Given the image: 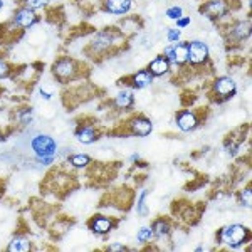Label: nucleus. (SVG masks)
<instances>
[{"mask_svg": "<svg viewBox=\"0 0 252 252\" xmlns=\"http://www.w3.org/2000/svg\"><path fill=\"white\" fill-rule=\"evenodd\" d=\"M123 40V34L120 32L118 27H108L104 31H99L94 34L93 40H89V51L91 56H108L109 52L115 51L116 44Z\"/></svg>", "mask_w": 252, "mask_h": 252, "instance_id": "f257e3e1", "label": "nucleus"}, {"mask_svg": "<svg viewBox=\"0 0 252 252\" xmlns=\"http://www.w3.org/2000/svg\"><path fill=\"white\" fill-rule=\"evenodd\" d=\"M251 241V230L244 227L242 223H232V225L222 227L217 234V242L225 244V246L232 247V249H239L244 244Z\"/></svg>", "mask_w": 252, "mask_h": 252, "instance_id": "f03ea898", "label": "nucleus"}, {"mask_svg": "<svg viewBox=\"0 0 252 252\" xmlns=\"http://www.w3.org/2000/svg\"><path fill=\"white\" fill-rule=\"evenodd\" d=\"M81 74V67L72 58H59L52 64V76L59 83H69L74 81Z\"/></svg>", "mask_w": 252, "mask_h": 252, "instance_id": "7ed1b4c3", "label": "nucleus"}, {"mask_svg": "<svg viewBox=\"0 0 252 252\" xmlns=\"http://www.w3.org/2000/svg\"><path fill=\"white\" fill-rule=\"evenodd\" d=\"M212 93L215 94V101L217 103H223V101H229L230 97L235 96L237 93V86H235V81L229 76H222L217 78L212 84Z\"/></svg>", "mask_w": 252, "mask_h": 252, "instance_id": "20e7f679", "label": "nucleus"}, {"mask_svg": "<svg viewBox=\"0 0 252 252\" xmlns=\"http://www.w3.org/2000/svg\"><path fill=\"white\" fill-rule=\"evenodd\" d=\"M200 14L209 17L210 20L225 19L230 14V3L227 0H207L200 7Z\"/></svg>", "mask_w": 252, "mask_h": 252, "instance_id": "39448f33", "label": "nucleus"}, {"mask_svg": "<svg viewBox=\"0 0 252 252\" xmlns=\"http://www.w3.org/2000/svg\"><path fill=\"white\" fill-rule=\"evenodd\" d=\"M189 46V63L192 67L204 66L209 61V46L202 40H192L187 44Z\"/></svg>", "mask_w": 252, "mask_h": 252, "instance_id": "423d86ee", "label": "nucleus"}, {"mask_svg": "<svg viewBox=\"0 0 252 252\" xmlns=\"http://www.w3.org/2000/svg\"><path fill=\"white\" fill-rule=\"evenodd\" d=\"M31 146L37 157H54L58 152V143L54 141V138L47 135H37L32 138Z\"/></svg>", "mask_w": 252, "mask_h": 252, "instance_id": "0eeeda50", "label": "nucleus"}, {"mask_svg": "<svg viewBox=\"0 0 252 252\" xmlns=\"http://www.w3.org/2000/svg\"><path fill=\"white\" fill-rule=\"evenodd\" d=\"M153 131V123L150 118L136 115L128 121V133L135 136H148Z\"/></svg>", "mask_w": 252, "mask_h": 252, "instance_id": "6e6552de", "label": "nucleus"}, {"mask_svg": "<svg viewBox=\"0 0 252 252\" xmlns=\"http://www.w3.org/2000/svg\"><path fill=\"white\" fill-rule=\"evenodd\" d=\"M12 20H14V22L17 24L22 31H27V29H31V27H34L37 22H40V17L35 14V10L27 9V7L22 5L20 9H17L15 15L12 17Z\"/></svg>", "mask_w": 252, "mask_h": 252, "instance_id": "1a4fd4ad", "label": "nucleus"}, {"mask_svg": "<svg viewBox=\"0 0 252 252\" xmlns=\"http://www.w3.org/2000/svg\"><path fill=\"white\" fill-rule=\"evenodd\" d=\"M251 37V20H241V22H235L230 31L227 32V42H244Z\"/></svg>", "mask_w": 252, "mask_h": 252, "instance_id": "9d476101", "label": "nucleus"}, {"mask_svg": "<svg viewBox=\"0 0 252 252\" xmlns=\"http://www.w3.org/2000/svg\"><path fill=\"white\" fill-rule=\"evenodd\" d=\"M200 123L198 116L195 115L193 111L190 109H184V111H178L177 113V126L182 129V131L189 133V131H193L195 128Z\"/></svg>", "mask_w": 252, "mask_h": 252, "instance_id": "9b49d317", "label": "nucleus"}, {"mask_svg": "<svg viewBox=\"0 0 252 252\" xmlns=\"http://www.w3.org/2000/svg\"><path fill=\"white\" fill-rule=\"evenodd\" d=\"M115 225H116L115 219L106 217V215H96V217L91 219V222H89V229L97 235H104V234L111 232V230L115 229Z\"/></svg>", "mask_w": 252, "mask_h": 252, "instance_id": "f8f14e48", "label": "nucleus"}, {"mask_svg": "<svg viewBox=\"0 0 252 252\" xmlns=\"http://www.w3.org/2000/svg\"><path fill=\"white\" fill-rule=\"evenodd\" d=\"M133 0H103V10L111 15H125L131 10Z\"/></svg>", "mask_w": 252, "mask_h": 252, "instance_id": "ddd939ff", "label": "nucleus"}, {"mask_svg": "<svg viewBox=\"0 0 252 252\" xmlns=\"http://www.w3.org/2000/svg\"><path fill=\"white\" fill-rule=\"evenodd\" d=\"M99 138V131L97 128H94L93 125H81L78 129H76V140L81 141L84 145H89V143H94V141Z\"/></svg>", "mask_w": 252, "mask_h": 252, "instance_id": "4468645a", "label": "nucleus"}, {"mask_svg": "<svg viewBox=\"0 0 252 252\" xmlns=\"http://www.w3.org/2000/svg\"><path fill=\"white\" fill-rule=\"evenodd\" d=\"M170 69H172V63H170L165 56H157V58L148 64V71L152 72V76H160V78L168 74Z\"/></svg>", "mask_w": 252, "mask_h": 252, "instance_id": "2eb2a0df", "label": "nucleus"}, {"mask_svg": "<svg viewBox=\"0 0 252 252\" xmlns=\"http://www.w3.org/2000/svg\"><path fill=\"white\" fill-rule=\"evenodd\" d=\"M113 104H115L118 109H125V111H128V109H131L133 104H135V94H133L131 89H121V91L116 94Z\"/></svg>", "mask_w": 252, "mask_h": 252, "instance_id": "dca6fc26", "label": "nucleus"}, {"mask_svg": "<svg viewBox=\"0 0 252 252\" xmlns=\"http://www.w3.org/2000/svg\"><path fill=\"white\" fill-rule=\"evenodd\" d=\"M129 79H131V88L145 89V88H148L150 84H152L153 76H152V72H150L148 69H143V71H138L136 74H133Z\"/></svg>", "mask_w": 252, "mask_h": 252, "instance_id": "f3484780", "label": "nucleus"}, {"mask_svg": "<svg viewBox=\"0 0 252 252\" xmlns=\"http://www.w3.org/2000/svg\"><path fill=\"white\" fill-rule=\"evenodd\" d=\"M187 63H189V46H187V42H177L173 49L172 64H175V66H185Z\"/></svg>", "mask_w": 252, "mask_h": 252, "instance_id": "a211bd4d", "label": "nucleus"}, {"mask_svg": "<svg viewBox=\"0 0 252 252\" xmlns=\"http://www.w3.org/2000/svg\"><path fill=\"white\" fill-rule=\"evenodd\" d=\"M152 232H153V237H157V239L166 237V235L172 232V225H170L168 219H165V217L157 219L152 225Z\"/></svg>", "mask_w": 252, "mask_h": 252, "instance_id": "6ab92c4d", "label": "nucleus"}, {"mask_svg": "<svg viewBox=\"0 0 252 252\" xmlns=\"http://www.w3.org/2000/svg\"><path fill=\"white\" fill-rule=\"evenodd\" d=\"M31 249H32L31 242L27 241V239H24V237L12 239V241L9 242V247H7V251H9V252H27Z\"/></svg>", "mask_w": 252, "mask_h": 252, "instance_id": "aec40b11", "label": "nucleus"}, {"mask_svg": "<svg viewBox=\"0 0 252 252\" xmlns=\"http://www.w3.org/2000/svg\"><path fill=\"white\" fill-rule=\"evenodd\" d=\"M67 161L74 168H86V166L91 165V157L84 155V153H74V155H69Z\"/></svg>", "mask_w": 252, "mask_h": 252, "instance_id": "412c9836", "label": "nucleus"}, {"mask_svg": "<svg viewBox=\"0 0 252 252\" xmlns=\"http://www.w3.org/2000/svg\"><path fill=\"white\" fill-rule=\"evenodd\" d=\"M51 0H22L24 7L27 9H32V10H37V9H44V7L49 5Z\"/></svg>", "mask_w": 252, "mask_h": 252, "instance_id": "4be33fe9", "label": "nucleus"}, {"mask_svg": "<svg viewBox=\"0 0 252 252\" xmlns=\"http://www.w3.org/2000/svg\"><path fill=\"white\" fill-rule=\"evenodd\" d=\"M153 237V232H152V227H141L140 230H138V234H136V239H138V242H141V244H145V242H148L150 239Z\"/></svg>", "mask_w": 252, "mask_h": 252, "instance_id": "5701e85b", "label": "nucleus"}, {"mask_svg": "<svg viewBox=\"0 0 252 252\" xmlns=\"http://www.w3.org/2000/svg\"><path fill=\"white\" fill-rule=\"evenodd\" d=\"M32 115H34V113H32V108H22L19 111V121L22 125H29L32 121Z\"/></svg>", "mask_w": 252, "mask_h": 252, "instance_id": "b1692460", "label": "nucleus"}, {"mask_svg": "<svg viewBox=\"0 0 252 252\" xmlns=\"http://www.w3.org/2000/svg\"><path fill=\"white\" fill-rule=\"evenodd\" d=\"M166 40L172 44L180 42V29H178V27H170V29L166 31Z\"/></svg>", "mask_w": 252, "mask_h": 252, "instance_id": "393cba45", "label": "nucleus"}, {"mask_svg": "<svg viewBox=\"0 0 252 252\" xmlns=\"http://www.w3.org/2000/svg\"><path fill=\"white\" fill-rule=\"evenodd\" d=\"M12 74V67L7 61L0 59V79H7Z\"/></svg>", "mask_w": 252, "mask_h": 252, "instance_id": "a878e982", "label": "nucleus"}, {"mask_svg": "<svg viewBox=\"0 0 252 252\" xmlns=\"http://www.w3.org/2000/svg\"><path fill=\"white\" fill-rule=\"evenodd\" d=\"M166 17L168 19H172V20H177V19H180V17H184V9L182 7H170L168 10H166Z\"/></svg>", "mask_w": 252, "mask_h": 252, "instance_id": "bb28decb", "label": "nucleus"}, {"mask_svg": "<svg viewBox=\"0 0 252 252\" xmlns=\"http://www.w3.org/2000/svg\"><path fill=\"white\" fill-rule=\"evenodd\" d=\"M146 192L141 193V197H140V202H138V214L141 215V217H145V215H148V207H146Z\"/></svg>", "mask_w": 252, "mask_h": 252, "instance_id": "cd10ccee", "label": "nucleus"}, {"mask_svg": "<svg viewBox=\"0 0 252 252\" xmlns=\"http://www.w3.org/2000/svg\"><path fill=\"white\" fill-rule=\"evenodd\" d=\"M251 202H252V189L251 187H246L241 193V204H244L246 207H251Z\"/></svg>", "mask_w": 252, "mask_h": 252, "instance_id": "c85d7f7f", "label": "nucleus"}, {"mask_svg": "<svg viewBox=\"0 0 252 252\" xmlns=\"http://www.w3.org/2000/svg\"><path fill=\"white\" fill-rule=\"evenodd\" d=\"M190 22H192V19H190V17H180V19L175 20V26H177L178 29H182V27L190 26Z\"/></svg>", "mask_w": 252, "mask_h": 252, "instance_id": "c756f323", "label": "nucleus"}, {"mask_svg": "<svg viewBox=\"0 0 252 252\" xmlns=\"http://www.w3.org/2000/svg\"><path fill=\"white\" fill-rule=\"evenodd\" d=\"M108 251H109V252H115V251H128V247L123 246V244H111V246H108Z\"/></svg>", "mask_w": 252, "mask_h": 252, "instance_id": "7c9ffc66", "label": "nucleus"}, {"mask_svg": "<svg viewBox=\"0 0 252 252\" xmlns=\"http://www.w3.org/2000/svg\"><path fill=\"white\" fill-rule=\"evenodd\" d=\"M37 160L42 165H51L52 161H54V157H37Z\"/></svg>", "mask_w": 252, "mask_h": 252, "instance_id": "2f4dec72", "label": "nucleus"}, {"mask_svg": "<svg viewBox=\"0 0 252 252\" xmlns=\"http://www.w3.org/2000/svg\"><path fill=\"white\" fill-rule=\"evenodd\" d=\"M39 93H40V96H42V97H44V99H47V101H49V99H52V94H51V93L44 91V89H42V88H40V89H39Z\"/></svg>", "mask_w": 252, "mask_h": 252, "instance_id": "473e14b6", "label": "nucleus"}, {"mask_svg": "<svg viewBox=\"0 0 252 252\" xmlns=\"http://www.w3.org/2000/svg\"><path fill=\"white\" fill-rule=\"evenodd\" d=\"M129 160H131V161H136V160H140V155H131V157H129Z\"/></svg>", "mask_w": 252, "mask_h": 252, "instance_id": "72a5a7b5", "label": "nucleus"}, {"mask_svg": "<svg viewBox=\"0 0 252 252\" xmlns=\"http://www.w3.org/2000/svg\"><path fill=\"white\" fill-rule=\"evenodd\" d=\"M0 9H3V0H0Z\"/></svg>", "mask_w": 252, "mask_h": 252, "instance_id": "f704fd0d", "label": "nucleus"}]
</instances>
